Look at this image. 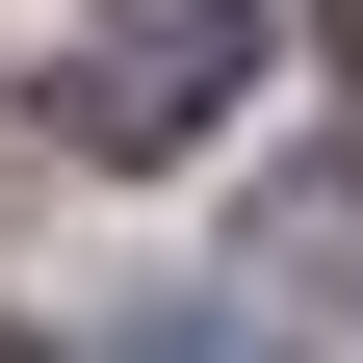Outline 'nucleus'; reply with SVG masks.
Segmentation results:
<instances>
[{"label":"nucleus","instance_id":"obj_1","mask_svg":"<svg viewBox=\"0 0 363 363\" xmlns=\"http://www.w3.org/2000/svg\"><path fill=\"white\" fill-rule=\"evenodd\" d=\"M234 78H259V0H104L52 78V156H208Z\"/></svg>","mask_w":363,"mask_h":363},{"label":"nucleus","instance_id":"obj_2","mask_svg":"<svg viewBox=\"0 0 363 363\" xmlns=\"http://www.w3.org/2000/svg\"><path fill=\"white\" fill-rule=\"evenodd\" d=\"M234 286H259V311H363V156L259 182V234H234Z\"/></svg>","mask_w":363,"mask_h":363},{"label":"nucleus","instance_id":"obj_3","mask_svg":"<svg viewBox=\"0 0 363 363\" xmlns=\"http://www.w3.org/2000/svg\"><path fill=\"white\" fill-rule=\"evenodd\" d=\"M311 26H337V78H363V0H311Z\"/></svg>","mask_w":363,"mask_h":363}]
</instances>
